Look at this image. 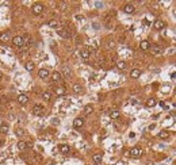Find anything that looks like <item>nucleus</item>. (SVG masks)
<instances>
[{"mask_svg":"<svg viewBox=\"0 0 176 165\" xmlns=\"http://www.w3.org/2000/svg\"><path fill=\"white\" fill-rule=\"evenodd\" d=\"M44 112H45L44 106H42V104H34V107H33V114H34V115L41 116V115H44Z\"/></svg>","mask_w":176,"mask_h":165,"instance_id":"nucleus-1","label":"nucleus"},{"mask_svg":"<svg viewBox=\"0 0 176 165\" xmlns=\"http://www.w3.org/2000/svg\"><path fill=\"white\" fill-rule=\"evenodd\" d=\"M12 44L16 46V48H22L25 45V41H23V37H19V35H15L12 38Z\"/></svg>","mask_w":176,"mask_h":165,"instance_id":"nucleus-2","label":"nucleus"},{"mask_svg":"<svg viewBox=\"0 0 176 165\" xmlns=\"http://www.w3.org/2000/svg\"><path fill=\"white\" fill-rule=\"evenodd\" d=\"M31 10H33V12L35 15H40V14H42V11H44V4H41V3H35Z\"/></svg>","mask_w":176,"mask_h":165,"instance_id":"nucleus-3","label":"nucleus"},{"mask_svg":"<svg viewBox=\"0 0 176 165\" xmlns=\"http://www.w3.org/2000/svg\"><path fill=\"white\" fill-rule=\"evenodd\" d=\"M141 153H142V150H141L140 148H131L130 157H131V158H138V157L141 156Z\"/></svg>","mask_w":176,"mask_h":165,"instance_id":"nucleus-4","label":"nucleus"},{"mask_svg":"<svg viewBox=\"0 0 176 165\" xmlns=\"http://www.w3.org/2000/svg\"><path fill=\"white\" fill-rule=\"evenodd\" d=\"M150 42L148 41V39H144V41H141L140 42V48H141V50H144V52H146V50H149L150 49Z\"/></svg>","mask_w":176,"mask_h":165,"instance_id":"nucleus-5","label":"nucleus"},{"mask_svg":"<svg viewBox=\"0 0 176 165\" xmlns=\"http://www.w3.org/2000/svg\"><path fill=\"white\" fill-rule=\"evenodd\" d=\"M153 27H154L156 30H163L164 27H165V22L161 20V19H157V20H154Z\"/></svg>","mask_w":176,"mask_h":165,"instance_id":"nucleus-6","label":"nucleus"},{"mask_svg":"<svg viewBox=\"0 0 176 165\" xmlns=\"http://www.w3.org/2000/svg\"><path fill=\"white\" fill-rule=\"evenodd\" d=\"M62 74H64V76L66 77V78H70V77H72V70H70V68H69V66H66V65H64V66H62Z\"/></svg>","mask_w":176,"mask_h":165,"instance_id":"nucleus-7","label":"nucleus"},{"mask_svg":"<svg viewBox=\"0 0 176 165\" xmlns=\"http://www.w3.org/2000/svg\"><path fill=\"white\" fill-rule=\"evenodd\" d=\"M150 53L152 54H154V56H159V54H161V52H163V50H161V48H160V46L159 45H153V46H150Z\"/></svg>","mask_w":176,"mask_h":165,"instance_id":"nucleus-8","label":"nucleus"},{"mask_svg":"<svg viewBox=\"0 0 176 165\" xmlns=\"http://www.w3.org/2000/svg\"><path fill=\"white\" fill-rule=\"evenodd\" d=\"M27 101H29L27 95H25V93H19V95H18V103L19 104H26Z\"/></svg>","mask_w":176,"mask_h":165,"instance_id":"nucleus-9","label":"nucleus"},{"mask_svg":"<svg viewBox=\"0 0 176 165\" xmlns=\"http://www.w3.org/2000/svg\"><path fill=\"white\" fill-rule=\"evenodd\" d=\"M83 125H84V119H83V118H76V119L73 120V127H75V129H80Z\"/></svg>","mask_w":176,"mask_h":165,"instance_id":"nucleus-10","label":"nucleus"},{"mask_svg":"<svg viewBox=\"0 0 176 165\" xmlns=\"http://www.w3.org/2000/svg\"><path fill=\"white\" fill-rule=\"evenodd\" d=\"M102 160H103V154H102V153H96V154H93V156H92V161H93V164H100V162H102Z\"/></svg>","mask_w":176,"mask_h":165,"instance_id":"nucleus-11","label":"nucleus"},{"mask_svg":"<svg viewBox=\"0 0 176 165\" xmlns=\"http://www.w3.org/2000/svg\"><path fill=\"white\" fill-rule=\"evenodd\" d=\"M134 6L133 4H130V3H129V4H125L123 6V12H126V14H133L134 12Z\"/></svg>","mask_w":176,"mask_h":165,"instance_id":"nucleus-12","label":"nucleus"},{"mask_svg":"<svg viewBox=\"0 0 176 165\" xmlns=\"http://www.w3.org/2000/svg\"><path fill=\"white\" fill-rule=\"evenodd\" d=\"M80 56H81L83 60H88L89 56H91V52H89L88 49H81L80 50Z\"/></svg>","mask_w":176,"mask_h":165,"instance_id":"nucleus-13","label":"nucleus"},{"mask_svg":"<svg viewBox=\"0 0 176 165\" xmlns=\"http://www.w3.org/2000/svg\"><path fill=\"white\" fill-rule=\"evenodd\" d=\"M61 78H62V76H61L60 72H53V74H52V80H53L54 82H60Z\"/></svg>","mask_w":176,"mask_h":165,"instance_id":"nucleus-14","label":"nucleus"},{"mask_svg":"<svg viewBox=\"0 0 176 165\" xmlns=\"http://www.w3.org/2000/svg\"><path fill=\"white\" fill-rule=\"evenodd\" d=\"M57 33H58V35H60V37L61 38H65V39H68L69 37H70V34L68 33V31H66V30H57Z\"/></svg>","mask_w":176,"mask_h":165,"instance_id":"nucleus-15","label":"nucleus"},{"mask_svg":"<svg viewBox=\"0 0 176 165\" xmlns=\"http://www.w3.org/2000/svg\"><path fill=\"white\" fill-rule=\"evenodd\" d=\"M159 138H161V139H168V138H169V131L161 130V131L159 133Z\"/></svg>","mask_w":176,"mask_h":165,"instance_id":"nucleus-16","label":"nucleus"},{"mask_svg":"<svg viewBox=\"0 0 176 165\" xmlns=\"http://www.w3.org/2000/svg\"><path fill=\"white\" fill-rule=\"evenodd\" d=\"M60 152L62 153V154H68V153L70 152V148L68 146V145H60Z\"/></svg>","mask_w":176,"mask_h":165,"instance_id":"nucleus-17","label":"nucleus"},{"mask_svg":"<svg viewBox=\"0 0 176 165\" xmlns=\"http://www.w3.org/2000/svg\"><path fill=\"white\" fill-rule=\"evenodd\" d=\"M141 76V70L140 69H133L130 72V77L131 78H138Z\"/></svg>","mask_w":176,"mask_h":165,"instance_id":"nucleus-18","label":"nucleus"},{"mask_svg":"<svg viewBox=\"0 0 176 165\" xmlns=\"http://www.w3.org/2000/svg\"><path fill=\"white\" fill-rule=\"evenodd\" d=\"M23 41H25V44H27V45H33L34 44V39H33V37H31V35H25V37H23Z\"/></svg>","mask_w":176,"mask_h":165,"instance_id":"nucleus-19","label":"nucleus"},{"mask_svg":"<svg viewBox=\"0 0 176 165\" xmlns=\"http://www.w3.org/2000/svg\"><path fill=\"white\" fill-rule=\"evenodd\" d=\"M38 76H40L41 78H48V77H49V70H46V69H41L40 72H38Z\"/></svg>","mask_w":176,"mask_h":165,"instance_id":"nucleus-20","label":"nucleus"},{"mask_svg":"<svg viewBox=\"0 0 176 165\" xmlns=\"http://www.w3.org/2000/svg\"><path fill=\"white\" fill-rule=\"evenodd\" d=\"M25 68H26V70H27V72H33V70H34V68H35V65H34V62H26V64H25Z\"/></svg>","mask_w":176,"mask_h":165,"instance_id":"nucleus-21","label":"nucleus"},{"mask_svg":"<svg viewBox=\"0 0 176 165\" xmlns=\"http://www.w3.org/2000/svg\"><path fill=\"white\" fill-rule=\"evenodd\" d=\"M92 112H93V107L91 104H88V106L84 107V115H91Z\"/></svg>","mask_w":176,"mask_h":165,"instance_id":"nucleus-22","label":"nucleus"},{"mask_svg":"<svg viewBox=\"0 0 176 165\" xmlns=\"http://www.w3.org/2000/svg\"><path fill=\"white\" fill-rule=\"evenodd\" d=\"M42 99H44L45 101H49L50 99H52V93H50L49 91H45V92H42Z\"/></svg>","mask_w":176,"mask_h":165,"instance_id":"nucleus-23","label":"nucleus"},{"mask_svg":"<svg viewBox=\"0 0 176 165\" xmlns=\"http://www.w3.org/2000/svg\"><path fill=\"white\" fill-rule=\"evenodd\" d=\"M73 92L75 93H83V87L80 84H75L73 85Z\"/></svg>","mask_w":176,"mask_h":165,"instance_id":"nucleus-24","label":"nucleus"},{"mask_svg":"<svg viewBox=\"0 0 176 165\" xmlns=\"http://www.w3.org/2000/svg\"><path fill=\"white\" fill-rule=\"evenodd\" d=\"M154 106H156V99L150 97V99H148V100H146V107L152 108V107H154Z\"/></svg>","mask_w":176,"mask_h":165,"instance_id":"nucleus-25","label":"nucleus"},{"mask_svg":"<svg viewBox=\"0 0 176 165\" xmlns=\"http://www.w3.org/2000/svg\"><path fill=\"white\" fill-rule=\"evenodd\" d=\"M116 68L121 69V70H125L126 69V62L125 61H116Z\"/></svg>","mask_w":176,"mask_h":165,"instance_id":"nucleus-26","label":"nucleus"},{"mask_svg":"<svg viewBox=\"0 0 176 165\" xmlns=\"http://www.w3.org/2000/svg\"><path fill=\"white\" fill-rule=\"evenodd\" d=\"M18 149H19V150H26V149H27V143L25 142V141H19V142H18Z\"/></svg>","mask_w":176,"mask_h":165,"instance_id":"nucleus-27","label":"nucleus"},{"mask_svg":"<svg viewBox=\"0 0 176 165\" xmlns=\"http://www.w3.org/2000/svg\"><path fill=\"white\" fill-rule=\"evenodd\" d=\"M119 115H121V114H119L118 110H114V111L110 112V118H111V119H118Z\"/></svg>","mask_w":176,"mask_h":165,"instance_id":"nucleus-28","label":"nucleus"},{"mask_svg":"<svg viewBox=\"0 0 176 165\" xmlns=\"http://www.w3.org/2000/svg\"><path fill=\"white\" fill-rule=\"evenodd\" d=\"M56 93L58 96H64L65 95V88L64 87H57L56 88Z\"/></svg>","mask_w":176,"mask_h":165,"instance_id":"nucleus-29","label":"nucleus"},{"mask_svg":"<svg viewBox=\"0 0 176 165\" xmlns=\"http://www.w3.org/2000/svg\"><path fill=\"white\" fill-rule=\"evenodd\" d=\"M15 134H16V137H23L25 135V130L22 127H16L15 129Z\"/></svg>","mask_w":176,"mask_h":165,"instance_id":"nucleus-30","label":"nucleus"},{"mask_svg":"<svg viewBox=\"0 0 176 165\" xmlns=\"http://www.w3.org/2000/svg\"><path fill=\"white\" fill-rule=\"evenodd\" d=\"M48 25H49V27H52V29H56V27L58 26V22L56 20V19H52V20L48 22Z\"/></svg>","mask_w":176,"mask_h":165,"instance_id":"nucleus-31","label":"nucleus"},{"mask_svg":"<svg viewBox=\"0 0 176 165\" xmlns=\"http://www.w3.org/2000/svg\"><path fill=\"white\" fill-rule=\"evenodd\" d=\"M0 133L7 134V133H8V126H7V125H0Z\"/></svg>","mask_w":176,"mask_h":165,"instance_id":"nucleus-32","label":"nucleus"},{"mask_svg":"<svg viewBox=\"0 0 176 165\" xmlns=\"http://www.w3.org/2000/svg\"><path fill=\"white\" fill-rule=\"evenodd\" d=\"M0 39H2V41L3 42H7V41H8V39H10V35L8 34H2V35H0Z\"/></svg>","mask_w":176,"mask_h":165,"instance_id":"nucleus-33","label":"nucleus"},{"mask_svg":"<svg viewBox=\"0 0 176 165\" xmlns=\"http://www.w3.org/2000/svg\"><path fill=\"white\" fill-rule=\"evenodd\" d=\"M95 6H96V8H103V7H104V3H102V2H95Z\"/></svg>","mask_w":176,"mask_h":165,"instance_id":"nucleus-34","label":"nucleus"},{"mask_svg":"<svg viewBox=\"0 0 176 165\" xmlns=\"http://www.w3.org/2000/svg\"><path fill=\"white\" fill-rule=\"evenodd\" d=\"M114 46H115V42H114V41H110V42H108V48H114Z\"/></svg>","mask_w":176,"mask_h":165,"instance_id":"nucleus-35","label":"nucleus"},{"mask_svg":"<svg viewBox=\"0 0 176 165\" xmlns=\"http://www.w3.org/2000/svg\"><path fill=\"white\" fill-rule=\"evenodd\" d=\"M154 127H156V125H154V123H152V125H150V126H149V130H153V129H154Z\"/></svg>","mask_w":176,"mask_h":165,"instance_id":"nucleus-36","label":"nucleus"},{"mask_svg":"<svg viewBox=\"0 0 176 165\" xmlns=\"http://www.w3.org/2000/svg\"><path fill=\"white\" fill-rule=\"evenodd\" d=\"M76 19H77V20H83V16H81V15H77Z\"/></svg>","mask_w":176,"mask_h":165,"instance_id":"nucleus-37","label":"nucleus"},{"mask_svg":"<svg viewBox=\"0 0 176 165\" xmlns=\"http://www.w3.org/2000/svg\"><path fill=\"white\" fill-rule=\"evenodd\" d=\"M2 78H3V72L0 70V80H2Z\"/></svg>","mask_w":176,"mask_h":165,"instance_id":"nucleus-38","label":"nucleus"},{"mask_svg":"<svg viewBox=\"0 0 176 165\" xmlns=\"http://www.w3.org/2000/svg\"><path fill=\"white\" fill-rule=\"evenodd\" d=\"M2 145H3V141H2V139H0V146H2Z\"/></svg>","mask_w":176,"mask_h":165,"instance_id":"nucleus-39","label":"nucleus"}]
</instances>
